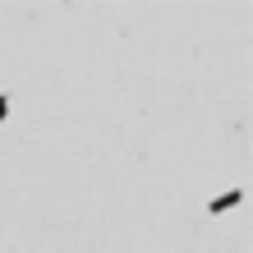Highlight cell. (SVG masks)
<instances>
[{
    "label": "cell",
    "mask_w": 253,
    "mask_h": 253,
    "mask_svg": "<svg viewBox=\"0 0 253 253\" xmlns=\"http://www.w3.org/2000/svg\"><path fill=\"white\" fill-rule=\"evenodd\" d=\"M244 203V189H226V193H216L212 203H207V216H221V212H235V207Z\"/></svg>",
    "instance_id": "6da1fadb"
},
{
    "label": "cell",
    "mask_w": 253,
    "mask_h": 253,
    "mask_svg": "<svg viewBox=\"0 0 253 253\" xmlns=\"http://www.w3.org/2000/svg\"><path fill=\"white\" fill-rule=\"evenodd\" d=\"M9 106H14V101H9V92H0V120H9Z\"/></svg>",
    "instance_id": "7a4b0ae2"
}]
</instances>
